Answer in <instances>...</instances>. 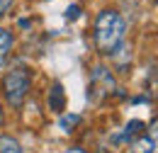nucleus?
Returning <instances> with one entry per match:
<instances>
[{"label":"nucleus","instance_id":"f257e3e1","mask_svg":"<svg viewBox=\"0 0 158 153\" xmlns=\"http://www.w3.org/2000/svg\"><path fill=\"white\" fill-rule=\"evenodd\" d=\"M124 34H127V22L117 10L98 12V17H95V44H98L100 54L112 56L124 44Z\"/></svg>","mask_w":158,"mask_h":153},{"label":"nucleus","instance_id":"f03ea898","mask_svg":"<svg viewBox=\"0 0 158 153\" xmlns=\"http://www.w3.org/2000/svg\"><path fill=\"white\" fill-rule=\"evenodd\" d=\"M29 88H32V73L27 68H12L2 78V95L12 107H20L24 102V97L29 95Z\"/></svg>","mask_w":158,"mask_h":153},{"label":"nucleus","instance_id":"7ed1b4c3","mask_svg":"<svg viewBox=\"0 0 158 153\" xmlns=\"http://www.w3.org/2000/svg\"><path fill=\"white\" fill-rule=\"evenodd\" d=\"M90 88L93 90H98V93H112V88H114V80H112V73L107 71V68H95L93 71V78H90Z\"/></svg>","mask_w":158,"mask_h":153},{"label":"nucleus","instance_id":"20e7f679","mask_svg":"<svg viewBox=\"0 0 158 153\" xmlns=\"http://www.w3.org/2000/svg\"><path fill=\"white\" fill-rule=\"evenodd\" d=\"M46 105H49V110L56 112V114H61V112L66 110V93H63V85H61V83H51L49 95H46Z\"/></svg>","mask_w":158,"mask_h":153},{"label":"nucleus","instance_id":"39448f33","mask_svg":"<svg viewBox=\"0 0 158 153\" xmlns=\"http://www.w3.org/2000/svg\"><path fill=\"white\" fill-rule=\"evenodd\" d=\"M131 153H156V139L148 134H141V139L131 146Z\"/></svg>","mask_w":158,"mask_h":153},{"label":"nucleus","instance_id":"423d86ee","mask_svg":"<svg viewBox=\"0 0 158 153\" xmlns=\"http://www.w3.org/2000/svg\"><path fill=\"white\" fill-rule=\"evenodd\" d=\"M12 34L5 29V27H0V63L7 58V54H10V49H12Z\"/></svg>","mask_w":158,"mask_h":153},{"label":"nucleus","instance_id":"0eeeda50","mask_svg":"<svg viewBox=\"0 0 158 153\" xmlns=\"http://www.w3.org/2000/svg\"><path fill=\"white\" fill-rule=\"evenodd\" d=\"M0 153H22L17 139H12L10 134H2L0 136Z\"/></svg>","mask_w":158,"mask_h":153},{"label":"nucleus","instance_id":"6e6552de","mask_svg":"<svg viewBox=\"0 0 158 153\" xmlns=\"http://www.w3.org/2000/svg\"><path fill=\"white\" fill-rule=\"evenodd\" d=\"M141 122H131V124H127V129H124V136H122V141H127V139H134L136 134H141Z\"/></svg>","mask_w":158,"mask_h":153},{"label":"nucleus","instance_id":"1a4fd4ad","mask_svg":"<svg viewBox=\"0 0 158 153\" xmlns=\"http://www.w3.org/2000/svg\"><path fill=\"white\" fill-rule=\"evenodd\" d=\"M78 122H80L78 114H71V117H63V119H61V126H63V131H68V126H76Z\"/></svg>","mask_w":158,"mask_h":153},{"label":"nucleus","instance_id":"9d476101","mask_svg":"<svg viewBox=\"0 0 158 153\" xmlns=\"http://www.w3.org/2000/svg\"><path fill=\"white\" fill-rule=\"evenodd\" d=\"M12 2H15V0H0V17L7 15V10L12 7Z\"/></svg>","mask_w":158,"mask_h":153},{"label":"nucleus","instance_id":"9b49d317","mask_svg":"<svg viewBox=\"0 0 158 153\" xmlns=\"http://www.w3.org/2000/svg\"><path fill=\"white\" fill-rule=\"evenodd\" d=\"M78 12H80V7H78V5H73V7L66 10V17H68V19H76V17H78Z\"/></svg>","mask_w":158,"mask_h":153},{"label":"nucleus","instance_id":"f8f14e48","mask_svg":"<svg viewBox=\"0 0 158 153\" xmlns=\"http://www.w3.org/2000/svg\"><path fill=\"white\" fill-rule=\"evenodd\" d=\"M2 122H5V114H2V105H0V126H2Z\"/></svg>","mask_w":158,"mask_h":153}]
</instances>
